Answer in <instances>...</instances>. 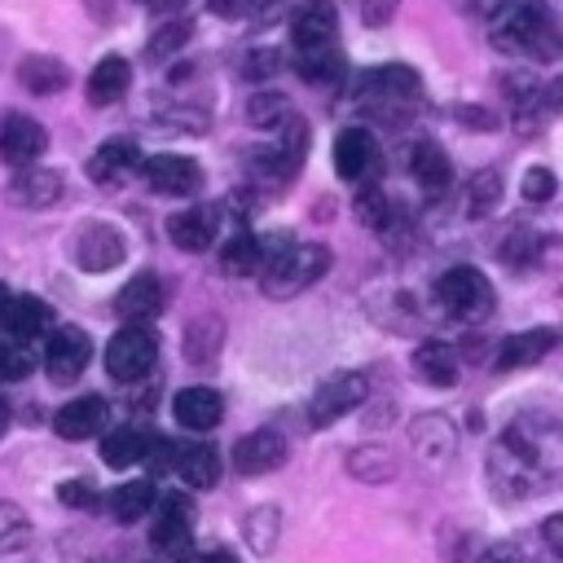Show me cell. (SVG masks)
I'll list each match as a JSON object with an SVG mask.
<instances>
[{"instance_id": "20", "label": "cell", "mask_w": 563, "mask_h": 563, "mask_svg": "<svg viewBox=\"0 0 563 563\" xmlns=\"http://www.w3.org/2000/svg\"><path fill=\"white\" fill-rule=\"evenodd\" d=\"M554 343H559V334H554L550 325H532V330L506 334L501 347H497V356H493V365H497V369H523V365H537Z\"/></svg>"}, {"instance_id": "24", "label": "cell", "mask_w": 563, "mask_h": 563, "mask_svg": "<svg viewBox=\"0 0 563 563\" xmlns=\"http://www.w3.org/2000/svg\"><path fill=\"white\" fill-rule=\"evenodd\" d=\"M167 453H172V471L189 488H211L220 479V453L211 444H180V449H167Z\"/></svg>"}, {"instance_id": "34", "label": "cell", "mask_w": 563, "mask_h": 563, "mask_svg": "<svg viewBox=\"0 0 563 563\" xmlns=\"http://www.w3.org/2000/svg\"><path fill=\"white\" fill-rule=\"evenodd\" d=\"M220 268L233 273V277L260 273V238H255V233H233V238L220 246Z\"/></svg>"}, {"instance_id": "44", "label": "cell", "mask_w": 563, "mask_h": 563, "mask_svg": "<svg viewBox=\"0 0 563 563\" xmlns=\"http://www.w3.org/2000/svg\"><path fill=\"white\" fill-rule=\"evenodd\" d=\"M554 189H559V180H554L550 167H528V176H523V202H550Z\"/></svg>"}, {"instance_id": "8", "label": "cell", "mask_w": 563, "mask_h": 563, "mask_svg": "<svg viewBox=\"0 0 563 563\" xmlns=\"http://www.w3.org/2000/svg\"><path fill=\"white\" fill-rule=\"evenodd\" d=\"M92 361V339L79 325H57L44 343V369L53 383H75Z\"/></svg>"}, {"instance_id": "49", "label": "cell", "mask_w": 563, "mask_h": 563, "mask_svg": "<svg viewBox=\"0 0 563 563\" xmlns=\"http://www.w3.org/2000/svg\"><path fill=\"white\" fill-rule=\"evenodd\" d=\"M457 119H462V123H479V128H493V123H497L493 114H484V110H475V106H457Z\"/></svg>"}, {"instance_id": "25", "label": "cell", "mask_w": 563, "mask_h": 563, "mask_svg": "<svg viewBox=\"0 0 563 563\" xmlns=\"http://www.w3.org/2000/svg\"><path fill=\"white\" fill-rule=\"evenodd\" d=\"M128 84H132V66H128V57H119V53H110V57H101L92 70H88V101L92 106H110V101H119L123 92H128Z\"/></svg>"}, {"instance_id": "16", "label": "cell", "mask_w": 563, "mask_h": 563, "mask_svg": "<svg viewBox=\"0 0 563 563\" xmlns=\"http://www.w3.org/2000/svg\"><path fill=\"white\" fill-rule=\"evenodd\" d=\"M290 35L299 44V53H317V48H334V35H339V13L330 0H308L295 22H290Z\"/></svg>"}, {"instance_id": "18", "label": "cell", "mask_w": 563, "mask_h": 563, "mask_svg": "<svg viewBox=\"0 0 563 563\" xmlns=\"http://www.w3.org/2000/svg\"><path fill=\"white\" fill-rule=\"evenodd\" d=\"M172 418L189 431H216L224 422V396L216 387H185L172 396Z\"/></svg>"}, {"instance_id": "37", "label": "cell", "mask_w": 563, "mask_h": 563, "mask_svg": "<svg viewBox=\"0 0 563 563\" xmlns=\"http://www.w3.org/2000/svg\"><path fill=\"white\" fill-rule=\"evenodd\" d=\"M31 545V519L22 506L0 501V554H18Z\"/></svg>"}, {"instance_id": "40", "label": "cell", "mask_w": 563, "mask_h": 563, "mask_svg": "<svg viewBox=\"0 0 563 563\" xmlns=\"http://www.w3.org/2000/svg\"><path fill=\"white\" fill-rule=\"evenodd\" d=\"M497 202H501V176H497V172L471 176V185H466V207H471V216H488Z\"/></svg>"}, {"instance_id": "12", "label": "cell", "mask_w": 563, "mask_h": 563, "mask_svg": "<svg viewBox=\"0 0 563 563\" xmlns=\"http://www.w3.org/2000/svg\"><path fill=\"white\" fill-rule=\"evenodd\" d=\"M44 150H48V132L31 114H9L0 123V158L9 167H31Z\"/></svg>"}, {"instance_id": "13", "label": "cell", "mask_w": 563, "mask_h": 563, "mask_svg": "<svg viewBox=\"0 0 563 563\" xmlns=\"http://www.w3.org/2000/svg\"><path fill=\"white\" fill-rule=\"evenodd\" d=\"M488 479H493V488H497L501 497H532V493L545 484V475H541L537 466H528L506 440H501L497 453L488 457Z\"/></svg>"}, {"instance_id": "15", "label": "cell", "mask_w": 563, "mask_h": 563, "mask_svg": "<svg viewBox=\"0 0 563 563\" xmlns=\"http://www.w3.org/2000/svg\"><path fill=\"white\" fill-rule=\"evenodd\" d=\"M106 418H110V405L101 396H75L53 413V431L62 440H92L106 431Z\"/></svg>"}, {"instance_id": "6", "label": "cell", "mask_w": 563, "mask_h": 563, "mask_svg": "<svg viewBox=\"0 0 563 563\" xmlns=\"http://www.w3.org/2000/svg\"><path fill=\"white\" fill-rule=\"evenodd\" d=\"M365 396H369V378H365L361 369H339V374H330V378L312 391L308 418H312V427H330V422H339L343 413H352Z\"/></svg>"}, {"instance_id": "29", "label": "cell", "mask_w": 563, "mask_h": 563, "mask_svg": "<svg viewBox=\"0 0 563 563\" xmlns=\"http://www.w3.org/2000/svg\"><path fill=\"white\" fill-rule=\"evenodd\" d=\"M154 484L150 479H128V484H119V488H110L106 493V510L119 519V523H136L141 515H150L154 510Z\"/></svg>"}, {"instance_id": "32", "label": "cell", "mask_w": 563, "mask_h": 563, "mask_svg": "<svg viewBox=\"0 0 563 563\" xmlns=\"http://www.w3.org/2000/svg\"><path fill=\"white\" fill-rule=\"evenodd\" d=\"M53 330V308L35 295H13V308H9V334L13 339H35Z\"/></svg>"}, {"instance_id": "43", "label": "cell", "mask_w": 563, "mask_h": 563, "mask_svg": "<svg viewBox=\"0 0 563 563\" xmlns=\"http://www.w3.org/2000/svg\"><path fill=\"white\" fill-rule=\"evenodd\" d=\"M57 497H62V506H75V510H97L101 506V497H97V488L88 479H62Z\"/></svg>"}, {"instance_id": "9", "label": "cell", "mask_w": 563, "mask_h": 563, "mask_svg": "<svg viewBox=\"0 0 563 563\" xmlns=\"http://www.w3.org/2000/svg\"><path fill=\"white\" fill-rule=\"evenodd\" d=\"M141 172L150 180L154 194H167V198H189L202 189V167L189 158V154H150L141 158Z\"/></svg>"}, {"instance_id": "45", "label": "cell", "mask_w": 563, "mask_h": 563, "mask_svg": "<svg viewBox=\"0 0 563 563\" xmlns=\"http://www.w3.org/2000/svg\"><path fill=\"white\" fill-rule=\"evenodd\" d=\"M400 0H361V22L365 26H387L396 18Z\"/></svg>"}, {"instance_id": "21", "label": "cell", "mask_w": 563, "mask_h": 563, "mask_svg": "<svg viewBox=\"0 0 563 563\" xmlns=\"http://www.w3.org/2000/svg\"><path fill=\"white\" fill-rule=\"evenodd\" d=\"M9 198L18 202V207H31V211H40V207H53L57 198H62V176L53 172V167H18L13 172V180H9Z\"/></svg>"}, {"instance_id": "30", "label": "cell", "mask_w": 563, "mask_h": 563, "mask_svg": "<svg viewBox=\"0 0 563 563\" xmlns=\"http://www.w3.org/2000/svg\"><path fill=\"white\" fill-rule=\"evenodd\" d=\"M150 444H154V440H150L145 431H136V427H114V431H106V440H101V457H106V466L123 471V466L150 457Z\"/></svg>"}, {"instance_id": "39", "label": "cell", "mask_w": 563, "mask_h": 563, "mask_svg": "<svg viewBox=\"0 0 563 563\" xmlns=\"http://www.w3.org/2000/svg\"><path fill=\"white\" fill-rule=\"evenodd\" d=\"M290 119V101L282 92H260L246 101V123L251 128H282Z\"/></svg>"}, {"instance_id": "53", "label": "cell", "mask_w": 563, "mask_h": 563, "mask_svg": "<svg viewBox=\"0 0 563 563\" xmlns=\"http://www.w3.org/2000/svg\"><path fill=\"white\" fill-rule=\"evenodd\" d=\"M141 4H158V0H141Z\"/></svg>"}, {"instance_id": "3", "label": "cell", "mask_w": 563, "mask_h": 563, "mask_svg": "<svg viewBox=\"0 0 563 563\" xmlns=\"http://www.w3.org/2000/svg\"><path fill=\"white\" fill-rule=\"evenodd\" d=\"M435 303L453 321H484L497 308V295H493V282L475 264H453L435 277Z\"/></svg>"}, {"instance_id": "7", "label": "cell", "mask_w": 563, "mask_h": 563, "mask_svg": "<svg viewBox=\"0 0 563 563\" xmlns=\"http://www.w3.org/2000/svg\"><path fill=\"white\" fill-rule=\"evenodd\" d=\"M128 255V238L114 229V224H84L70 242V260L88 273H106V268H119Z\"/></svg>"}, {"instance_id": "19", "label": "cell", "mask_w": 563, "mask_h": 563, "mask_svg": "<svg viewBox=\"0 0 563 563\" xmlns=\"http://www.w3.org/2000/svg\"><path fill=\"white\" fill-rule=\"evenodd\" d=\"M132 172H141V150H136V141H123V136L106 141V145L88 158L92 185H123Z\"/></svg>"}, {"instance_id": "14", "label": "cell", "mask_w": 563, "mask_h": 563, "mask_svg": "<svg viewBox=\"0 0 563 563\" xmlns=\"http://www.w3.org/2000/svg\"><path fill=\"white\" fill-rule=\"evenodd\" d=\"M334 172L343 180H369L378 172V141L365 128H343L334 136Z\"/></svg>"}, {"instance_id": "1", "label": "cell", "mask_w": 563, "mask_h": 563, "mask_svg": "<svg viewBox=\"0 0 563 563\" xmlns=\"http://www.w3.org/2000/svg\"><path fill=\"white\" fill-rule=\"evenodd\" d=\"M325 268H330V251L321 242H295L290 233L260 238V277L268 299L303 295L317 277H325Z\"/></svg>"}, {"instance_id": "36", "label": "cell", "mask_w": 563, "mask_h": 563, "mask_svg": "<svg viewBox=\"0 0 563 563\" xmlns=\"http://www.w3.org/2000/svg\"><path fill=\"white\" fill-rule=\"evenodd\" d=\"M189 35H194V26H189L185 18H172V22H163V26L150 35L145 57H150V62H167V57H176V53L189 44Z\"/></svg>"}, {"instance_id": "42", "label": "cell", "mask_w": 563, "mask_h": 563, "mask_svg": "<svg viewBox=\"0 0 563 563\" xmlns=\"http://www.w3.org/2000/svg\"><path fill=\"white\" fill-rule=\"evenodd\" d=\"M31 352L22 343H0V383H18L31 374Z\"/></svg>"}, {"instance_id": "26", "label": "cell", "mask_w": 563, "mask_h": 563, "mask_svg": "<svg viewBox=\"0 0 563 563\" xmlns=\"http://www.w3.org/2000/svg\"><path fill=\"white\" fill-rule=\"evenodd\" d=\"M409 172H413V180L427 189V194H440V189H449V180H453V163H449V154L435 145V141H413V150H409Z\"/></svg>"}, {"instance_id": "52", "label": "cell", "mask_w": 563, "mask_h": 563, "mask_svg": "<svg viewBox=\"0 0 563 563\" xmlns=\"http://www.w3.org/2000/svg\"><path fill=\"white\" fill-rule=\"evenodd\" d=\"M4 431H9V400L0 396V440H4Z\"/></svg>"}, {"instance_id": "33", "label": "cell", "mask_w": 563, "mask_h": 563, "mask_svg": "<svg viewBox=\"0 0 563 563\" xmlns=\"http://www.w3.org/2000/svg\"><path fill=\"white\" fill-rule=\"evenodd\" d=\"M347 475L361 479V484H387V479H396V462L378 444H356L347 453Z\"/></svg>"}, {"instance_id": "17", "label": "cell", "mask_w": 563, "mask_h": 563, "mask_svg": "<svg viewBox=\"0 0 563 563\" xmlns=\"http://www.w3.org/2000/svg\"><path fill=\"white\" fill-rule=\"evenodd\" d=\"M167 303L163 295V282L154 273H136L132 282H123V290L114 295V312L128 321V325H145L150 317H158Z\"/></svg>"}, {"instance_id": "46", "label": "cell", "mask_w": 563, "mask_h": 563, "mask_svg": "<svg viewBox=\"0 0 563 563\" xmlns=\"http://www.w3.org/2000/svg\"><path fill=\"white\" fill-rule=\"evenodd\" d=\"M273 70H282V57L268 53V48L246 53V62H242V75H251V79H264V75H273Z\"/></svg>"}, {"instance_id": "22", "label": "cell", "mask_w": 563, "mask_h": 563, "mask_svg": "<svg viewBox=\"0 0 563 563\" xmlns=\"http://www.w3.org/2000/svg\"><path fill=\"white\" fill-rule=\"evenodd\" d=\"M216 233H220V216L211 211V207H189V211H176L172 220H167V238L180 246V251H211V242H216Z\"/></svg>"}, {"instance_id": "31", "label": "cell", "mask_w": 563, "mask_h": 563, "mask_svg": "<svg viewBox=\"0 0 563 563\" xmlns=\"http://www.w3.org/2000/svg\"><path fill=\"white\" fill-rule=\"evenodd\" d=\"M220 343H224V321H220V317H194V321L185 325V361H189V365L216 361Z\"/></svg>"}, {"instance_id": "5", "label": "cell", "mask_w": 563, "mask_h": 563, "mask_svg": "<svg viewBox=\"0 0 563 563\" xmlns=\"http://www.w3.org/2000/svg\"><path fill=\"white\" fill-rule=\"evenodd\" d=\"M154 361H158V339L145 325H123L106 343V374L119 383H136L141 374L154 369Z\"/></svg>"}, {"instance_id": "11", "label": "cell", "mask_w": 563, "mask_h": 563, "mask_svg": "<svg viewBox=\"0 0 563 563\" xmlns=\"http://www.w3.org/2000/svg\"><path fill=\"white\" fill-rule=\"evenodd\" d=\"M286 462V435L273 427H260L233 444V471L238 475H268Z\"/></svg>"}, {"instance_id": "47", "label": "cell", "mask_w": 563, "mask_h": 563, "mask_svg": "<svg viewBox=\"0 0 563 563\" xmlns=\"http://www.w3.org/2000/svg\"><path fill=\"white\" fill-rule=\"evenodd\" d=\"M475 563H528V554H523L515 541H501V545H488Z\"/></svg>"}, {"instance_id": "28", "label": "cell", "mask_w": 563, "mask_h": 563, "mask_svg": "<svg viewBox=\"0 0 563 563\" xmlns=\"http://www.w3.org/2000/svg\"><path fill=\"white\" fill-rule=\"evenodd\" d=\"M361 92H374L378 101H391V97H405V101H413L418 92H422V84H418V75L409 70V66H400V62H391V66H374L361 84H356Z\"/></svg>"}, {"instance_id": "2", "label": "cell", "mask_w": 563, "mask_h": 563, "mask_svg": "<svg viewBox=\"0 0 563 563\" xmlns=\"http://www.w3.org/2000/svg\"><path fill=\"white\" fill-rule=\"evenodd\" d=\"M488 40H493V48H501L510 57H532V62H550L559 53L554 18H550L545 0H501L493 9Z\"/></svg>"}, {"instance_id": "35", "label": "cell", "mask_w": 563, "mask_h": 563, "mask_svg": "<svg viewBox=\"0 0 563 563\" xmlns=\"http://www.w3.org/2000/svg\"><path fill=\"white\" fill-rule=\"evenodd\" d=\"M246 545L255 550V554H273V545H277V537H282V510L277 506H255V510H246Z\"/></svg>"}, {"instance_id": "50", "label": "cell", "mask_w": 563, "mask_h": 563, "mask_svg": "<svg viewBox=\"0 0 563 563\" xmlns=\"http://www.w3.org/2000/svg\"><path fill=\"white\" fill-rule=\"evenodd\" d=\"M9 308H13V290L0 282V334L9 330Z\"/></svg>"}, {"instance_id": "51", "label": "cell", "mask_w": 563, "mask_h": 563, "mask_svg": "<svg viewBox=\"0 0 563 563\" xmlns=\"http://www.w3.org/2000/svg\"><path fill=\"white\" fill-rule=\"evenodd\" d=\"M194 563H238V559H233L229 550H207V554H198Z\"/></svg>"}, {"instance_id": "38", "label": "cell", "mask_w": 563, "mask_h": 563, "mask_svg": "<svg viewBox=\"0 0 563 563\" xmlns=\"http://www.w3.org/2000/svg\"><path fill=\"white\" fill-rule=\"evenodd\" d=\"M356 216L369 224V229H378L383 238L396 229V220H400V211H396V202L387 198V194H378V189H365L361 198H356Z\"/></svg>"}, {"instance_id": "23", "label": "cell", "mask_w": 563, "mask_h": 563, "mask_svg": "<svg viewBox=\"0 0 563 563\" xmlns=\"http://www.w3.org/2000/svg\"><path fill=\"white\" fill-rule=\"evenodd\" d=\"M18 84H22L26 92H35V97H53V92H62V88L70 84V70H66L62 57L31 53V57L18 62Z\"/></svg>"}, {"instance_id": "10", "label": "cell", "mask_w": 563, "mask_h": 563, "mask_svg": "<svg viewBox=\"0 0 563 563\" xmlns=\"http://www.w3.org/2000/svg\"><path fill=\"white\" fill-rule=\"evenodd\" d=\"M409 444L427 471H444L457 453V427L444 413H418L409 422Z\"/></svg>"}, {"instance_id": "41", "label": "cell", "mask_w": 563, "mask_h": 563, "mask_svg": "<svg viewBox=\"0 0 563 563\" xmlns=\"http://www.w3.org/2000/svg\"><path fill=\"white\" fill-rule=\"evenodd\" d=\"M303 79H321V84H330V79H339V70H343V62H339V53L334 48H317V53H303Z\"/></svg>"}, {"instance_id": "48", "label": "cell", "mask_w": 563, "mask_h": 563, "mask_svg": "<svg viewBox=\"0 0 563 563\" xmlns=\"http://www.w3.org/2000/svg\"><path fill=\"white\" fill-rule=\"evenodd\" d=\"M541 537H545L550 554H563V515H550V519L541 523Z\"/></svg>"}, {"instance_id": "4", "label": "cell", "mask_w": 563, "mask_h": 563, "mask_svg": "<svg viewBox=\"0 0 563 563\" xmlns=\"http://www.w3.org/2000/svg\"><path fill=\"white\" fill-rule=\"evenodd\" d=\"M154 506H158V519H154V528H150L154 554H158L163 563L189 559V550H194V528H189V523H194V501H189L185 493H158Z\"/></svg>"}, {"instance_id": "27", "label": "cell", "mask_w": 563, "mask_h": 563, "mask_svg": "<svg viewBox=\"0 0 563 563\" xmlns=\"http://www.w3.org/2000/svg\"><path fill=\"white\" fill-rule=\"evenodd\" d=\"M413 369H418V378H427L431 387H453L462 361H457V347H449V343H440V339H427V343H418V352H413Z\"/></svg>"}]
</instances>
